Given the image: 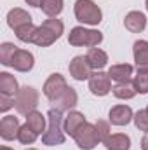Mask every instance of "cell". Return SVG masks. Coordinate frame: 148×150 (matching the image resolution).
<instances>
[{
	"mask_svg": "<svg viewBox=\"0 0 148 150\" xmlns=\"http://www.w3.org/2000/svg\"><path fill=\"white\" fill-rule=\"evenodd\" d=\"M11 107H14V100H11V96H7V94H2L0 96V110L7 112Z\"/></svg>",
	"mask_w": 148,
	"mask_h": 150,
	"instance_id": "cell-31",
	"label": "cell"
},
{
	"mask_svg": "<svg viewBox=\"0 0 148 150\" xmlns=\"http://www.w3.org/2000/svg\"><path fill=\"white\" fill-rule=\"evenodd\" d=\"M75 18L85 25H98L101 23V9L92 0H77L75 2Z\"/></svg>",
	"mask_w": 148,
	"mask_h": 150,
	"instance_id": "cell-4",
	"label": "cell"
},
{
	"mask_svg": "<svg viewBox=\"0 0 148 150\" xmlns=\"http://www.w3.org/2000/svg\"><path fill=\"white\" fill-rule=\"evenodd\" d=\"M40 7H42V11H44L47 16L56 18V16L63 11V0H42Z\"/></svg>",
	"mask_w": 148,
	"mask_h": 150,
	"instance_id": "cell-25",
	"label": "cell"
},
{
	"mask_svg": "<svg viewBox=\"0 0 148 150\" xmlns=\"http://www.w3.org/2000/svg\"><path fill=\"white\" fill-rule=\"evenodd\" d=\"M147 11H148V0H147Z\"/></svg>",
	"mask_w": 148,
	"mask_h": 150,
	"instance_id": "cell-35",
	"label": "cell"
},
{
	"mask_svg": "<svg viewBox=\"0 0 148 150\" xmlns=\"http://www.w3.org/2000/svg\"><path fill=\"white\" fill-rule=\"evenodd\" d=\"M108 117H110V122L113 126H125L134 119L131 107H127V105H115L110 110Z\"/></svg>",
	"mask_w": 148,
	"mask_h": 150,
	"instance_id": "cell-11",
	"label": "cell"
},
{
	"mask_svg": "<svg viewBox=\"0 0 148 150\" xmlns=\"http://www.w3.org/2000/svg\"><path fill=\"white\" fill-rule=\"evenodd\" d=\"M68 42L75 47H80V45L96 47L103 42V33L98 30H87L84 26H75L68 35Z\"/></svg>",
	"mask_w": 148,
	"mask_h": 150,
	"instance_id": "cell-3",
	"label": "cell"
},
{
	"mask_svg": "<svg viewBox=\"0 0 148 150\" xmlns=\"http://www.w3.org/2000/svg\"><path fill=\"white\" fill-rule=\"evenodd\" d=\"M63 30H65V26H63V23L59 19H56V18L45 19L37 28L33 44H37L40 47H47V45L54 44L58 38L63 35Z\"/></svg>",
	"mask_w": 148,
	"mask_h": 150,
	"instance_id": "cell-2",
	"label": "cell"
},
{
	"mask_svg": "<svg viewBox=\"0 0 148 150\" xmlns=\"http://www.w3.org/2000/svg\"><path fill=\"white\" fill-rule=\"evenodd\" d=\"M147 112H148V107H147Z\"/></svg>",
	"mask_w": 148,
	"mask_h": 150,
	"instance_id": "cell-37",
	"label": "cell"
},
{
	"mask_svg": "<svg viewBox=\"0 0 148 150\" xmlns=\"http://www.w3.org/2000/svg\"><path fill=\"white\" fill-rule=\"evenodd\" d=\"M89 89L92 94L96 96H105L111 91V82H110V75L103 74L101 70L92 72L89 77Z\"/></svg>",
	"mask_w": 148,
	"mask_h": 150,
	"instance_id": "cell-7",
	"label": "cell"
},
{
	"mask_svg": "<svg viewBox=\"0 0 148 150\" xmlns=\"http://www.w3.org/2000/svg\"><path fill=\"white\" fill-rule=\"evenodd\" d=\"M33 54L25 51V49H18L12 61H11V67L18 72H30L33 68Z\"/></svg>",
	"mask_w": 148,
	"mask_h": 150,
	"instance_id": "cell-12",
	"label": "cell"
},
{
	"mask_svg": "<svg viewBox=\"0 0 148 150\" xmlns=\"http://www.w3.org/2000/svg\"><path fill=\"white\" fill-rule=\"evenodd\" d=\"M28 150H35V149H28Z\"/></svg>",
	"mask_w": 148,
	"mask_h": 150,
	"instance_id": "cell-36",
	"label": "cell"
},
{
	"mask_svg": "<svg viewBox=\"0 0 148 150\" xmlns=\"http://www.w3.org/2000/svg\"><path fill=\"white\" fill-rule=\"evenodd\" d=\"M68 86H66V80H65V77L59 74H52L47 80H45V84H44V94L49 98V101L51 100H54L61 91H65Z\"/></svg>",
	"mask_w": 148,
	"mask_h": 150,
	"instance_id": "cell-10",
	"label": "cell"
},
{
	"mask_svg": "<svg viewBox=\"0 0 148 150\" xmlns=\"http://www.w3.org/2000/svg\"><path fill=\"white\" fill-rule=\"evenodd\" d=\"M113 96L118 100H131L136 96V87L131 82H117V86L111 87Z\"/></svg>",
	"mask_w": 148,
	"mask_h": 150,
	"instance_id": "cell-22",
	"label": "cell"
},
{
	"mask_svg": "<svg viewBox=\"0 0 148 150\" xmlns=\"http://www.w3.org/2000/svg\"><path fill=\"white\" fill-rule=\"evenodd\" d=\"M85 58H87L89 65H91L94 70H101V68L106 67V63H108V56H106V52L101 51V49H98V47H91V49L87 51Z\"/></svg>",
	"mask_w": 148,
	"mask_h": 150,
	"instance_id": "cell-18",
	"label": "cell"
},
{
	"mask_svg": "<svg viewBox=\"0 0 148 150\" xmlns=\"http://www.w3.org/2000/svg\"><path fill=\"white\" fill-rule=\"evenodd\" d=\"M132 51H134V63L138 67V72H148V42L136 40Z\"/></svg>",
	"mask_w": 148,
	"mask_h": 150,
	"instance_id": "cell-14",
	"label": "cell"
},
{
	"mask_svg": "<svg viewBox=\"0 0 148 150\" xmlns=\"http://www.w3.org/2000/svg\"><path fill=\"white\" fill-rule=\"evenodd\" d=\"M70 75L73 77L75 80H85V79H89L91 77V70H92V67L89 65V61H87V58L85 56H75L73 59L70 61Z\"/></svg>",
	"mask_w": 148,
	"mask_h": 150,
	"instance_id": "cell-9",
	"label": "cell"
},
{
	"mask_svg": "<svg viewBox=\"0 0 148 150\" xmlns=\"http://www.w3.org/2000/svg\"><path fill=\"white\" fill-rule=\"evenodd\" d=\"M141 150H148V133L143 136V140H141Z\"/></svg>",
	"mask_w": 148,
	"mask_h": 150,
	"instance_id": "cell-32",
	"label": "cell"
},
{
	"mask_svg": "<svg viewBox=\"0 0 148 150\" xmlns=\"http://www.w3.org/2000/svg\"><path fill=\"white\" fill-rule=\"evenodd\" d=\"M73 138H75V142H77V145L82 150H92L99 142H101L96 126H92V124H89V122H85V124L75 133Z\"/></svg>",
	"mask_w": 148,
	"mask_h": 150,
	"instance_id": "cell-6",
	"label": "cell"
},
{
	"mask_svg": "<svg viewBox=\"0 0 148 150\" xmlns=\"http://www.w3.org/2000/svg\"><path fill=\"white\" fill-rule=\"evenodd\" d=\"M110 79H113L115 82H129L131 75H132V67L127 65V63H122V65H113L108 70Z\"/></svg>",
	"mask_w": 148,
	"mask_h": 150,
	"instance_id": "cell-20",
	"label": "cell"
},
{
	"mask_svg": "<svg viewBox=\"0 0 148 150\" xmlns=\"http://www.w3.org/2000/svg\"><path fill=\"white\" fill-rule=\"evenodd\" d=\"M134 124L140 131H145L148 133V112L147 110H140V112L134 115Z\"/></svg>",
	"mask_w": 148,
	"mask_h": 150,
	"instance_id": "cell-29",
	"label": "cell"
},
{
	"mask_svg": "<svg viewBox=\"0 0 148 150\" xmlns=\"http://www.w3.org/2000/svg\"><path fill=\"white\" fill-rule=\"evenodd\" d=\"M132 84L136 87V93L147 94L148 93V72H138V75L132 80Z\"/></svg>",
	"mask_w": 148,
	"mask_h": 150,
	"instance_id": "cell-28",
	"label": "cell"
},
{
	"mask_svg": "<svg viewBox=\"0 0 148 150\" xmlns=\"http://www.w3.org/2000/svg\"><path fill=\"white\" fill-rule=\"evenodd\" d=\"M94 126H96V129H98L99 140H101V142H105V140L110 136V126H108V122H106V120H98Z\"/></svg>",
	"mask_w": 148,
	"mask_h": 150,
	"instance_id": "cell-30",
	"label": "cell"
},
{
	"mask_svg": "<svg viewBox=\"0 0 148 150\" xmlns=\"http://www.w3.org/2000/svg\"><path fill=\"white\" fill-rule=\"evenodd\" d=\"M87 120H85V117H84V113L80 112H70L66 115V119H65V124H63V127H65V133L66 134H70V136H75V133L85 124Z\"/></svg>",
	"mask_w": 148,
	"mask_h": 150,
	"instance_id": "cell-17",
	"label": "cell"
},
{
	"mask_svg": "<svg viewBox=\"0 0 148 150\" xmlns=\"http://www.w3.org/2000/svg\"><path fill=\"white\" fill-rule=\"evenodd\" d=\"M38 105V93L35 87L25 86L18 91L16 98H14V107L21 115H28L30 112H33Z\"/></svg>",
	"mask_w": 148,
	"mask_h": 150,
	"instance_id": "cell-5",
	"label": "cell"
},
{
	"mask_svg": "<svg viewBox=\"0 0 148 150\" xmlns=\"http://www.w3.org/2000/svg\"><path fill=\"white\" fill-rule=\"evenodd\" d=\"M35 33H37V26H33V23L25 25V26L16 30V37L21 42H33L35 40Z\"/></svg>",
	"mask_w": 148,
	"mask_h": 150,
	"instance_id": "cell-26",
	"label": "cell"
},
{
	"mask_svg": "<svg viewBox=\"0 0 148 150\" xmlns=\"http://www.w3.org/2000/svg\"><path fill=\"white\" fill-rule=\"evenodd\" d=\"M32 23V16L26 12V11H23V9H12V11H9V14H7V25L16 32L18 28H21V26H25V25H30Z\"/></svg>",
	"mask_w": 148,
	"mask_h": 150,
	"instance_id": "cell-16",
	"label": "cell"
},
{
	"mask_svg": "<svg viewBox=\"0 0 148 150\" xmlns=\"http://www.w3.org/2000/svg\"><path fill=\"white\" fill-rule=\"evenodd\" d=\"M19 120H18V117H14V115H7V117H4L2 120H0V136L4 138V140H14V138H18V133H19Z\"/></svg>",
	"mask_w": 148,
	"mask_h": 150,
	"instance_id": "cell-13",
	"label": "cell"
},
{
	"mask_svg": "<svg viewBox=\"0 0 148 150\" xmlns=\"http://www.w3.org/2000/svg\"><path fill=\"white\" fill-rule=\"evenodd\" d=\"M16 51H18V47L14 44H11V42L2 44L0 45V63L5 65V67H11V61H12Z\"/></svg>",
	"mask_w": 148,
	"mask_h": 150,
	"instance_id": "cell-24",
	"label": "cell"
},
{
	"mask_svg": "<svg viewBox=\"0 0 148 150\" xmlns=\"http://www.w3.org/2000/svg\"><path fill=\"white\" fill-rule=\"evenodd\" d=\"M77 103H78V96H77L75 89H72V87H66V89L61 91L54 100H51L52 108H56V110H59V112L72 110Z\"/></svg>",
	"mask_w": 148,
	"mask_h": 150,
	"instance_id": "cell-8",
	"label": "cell"
},
{
	"mask_svg": "<svg viewBox=\"0 0 148 150\" xmlns=\"http://www.w3.org/2000/svg\"><path fill=\"white\" fill-rule=\"evenodd\" d=\"M124 25H125V28H127L129 32H132V33H141V32L145 30V26H147V18H145V14L140 12V11H131V12L125 16Z\"/></svg>",
	"mask_w": 148,
	"mask_h": 150,
	"instance_id": "cell-15",
	"label": "cell"
},
{
	"mask_svg": "<svg viewBox=\"0 0 148 150\" xmlns=\"http://www.w3.org/2000/svg\"><path fill=\"white\" fill-rule=\"evenodd\" d=\"M37 133L28 126V124H25V126H21L19 127V133H18V140L23 143V145H32L35 140H37Z\"/></svg>",
	"mask_w": 148,
	"mask_h": 150,
	"instance_id": "cell-27",
	"label": "cell"
},
{
	"mask_svg": "<svg viewBox=\"0 0 148 150\" xmlns=\"http://www.w3.org/2000/svg\"><path fill=\"white\" fill-rule=\"evenodd\" d=\"M47 131H44L42 134V142L44 145H49V147H56V145H63L65 142V120H63V112L56 110V108H51L47 112Z\"/></svg>",
	"mask_w": 148,
	"mask_h": 150,
	"instance_id": "cell-1",
	"label": "cell"
},
{
	"mask_svg": "<svg viewBox=\"0 0 148 150\" xmlns=\"http://www.w3.org/2000/svg\"><path fill=\"white\" fill-rule=\"evenodd\" d=\"M108 150H129L131 149V138L127 134H110L105 142Z\"/></svg>",
	"mask_w": 148,
	"mask_h": 150,
	"instance_id": "cell-19",
	"label": "cell"
},
{
	"mask_svg": "<svg viewBox=\"0 0 148 150\" xmlns=\"http://www.w3.org/2000/svg\"><path fill=\"white\" fill-rule=\"evenodd\" d=\"M18 91H19V87H18V80L14 79V75L2 72L0 74V93L7 94V96H14V94H18Z\"/></svg>",
	"mask_w": 148,
	"mask_h": 150,
	"instance_id": "cell-21",
	"label": "cell"
},
{
	"mask_svg": "<svg viewBox=\"0 0 148 150\" xmlns=\"http://www.w3.org/2000/svg\"><path fill=\"white\" fill-rule=\"evenodd\" d=\"M25 2L32 7H40V4H42V0H25Z\"/></svg>",
	"mask_w": 148,
	"mask_h": 150,
	"instance_id": "cell-33",
	"label": "cell"
},
{
	"mask_svg": "<svg viewBox=\"0 0 148 150\" xmlns=\"http://www.w3.org/2000/svg\"><path fill=\"white\" fill-rule=\"evenodd\" d=\"M0 150H12V149H7V147H2Z\"/></svg>",
	"mask_w": 148,
	"mask_h": 150,
	"instance_id": "cell-34",
	"label": "cell"
},
{
	"mask_svg": "<svg viewBox=\"0 0 148 150\" xmlns=\"http://www.w3.org/2000/svg\"><path fill=\"white\" fill-rule=\"evenodd\" d=\"M26 124H28L37 134H40V133L45 129V117H44L40 112L33 110V112H30L28 115H26Z\"/></svg>",
	"mask_w": 148,
	"mask_h": 150,
	"instance_id": "cell-23",
	"label": "cell"
}]
</instances>
